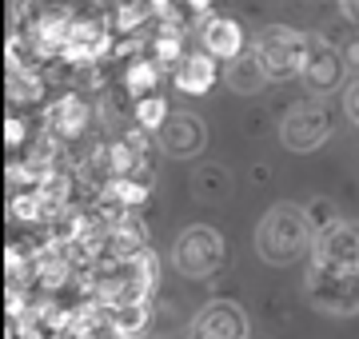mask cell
Listing matches in <instances>:
<instances>
[{"label": "cell", "instance_id": "cell-1", "mask_svg": "<svg viewBox=\"0 0 359 339\" xmlns=\"http://www.w3.org/2000/svg\"><path fill=\"white\" fill-rule=\"evenodd\" d=\"M316 248V223L299 204H276L256 228V251L276 268H292Z\"/></svg>", "mask_w": 359, "mask_h": 339}, {"label": "cell", "instance_id": "cell-2", "mask_svg": "<svg viewBox=\"0 0 359 339\" xmlns=\"http://www.w3.org/2000/svg\"><path fill=\"white\" fill-rule=\"evenodd\" d=\"M92 296L104 303H136L148 300V291L156 284V256L148 248L132 251V256H104L88 268Z\"/></svg>", "mask_w": 359, "mask_h": 339}, {"label": "cell", "instance_id": "cell-3", "mask_svg": "<svg viewBox=\"0 0 359 339\" xmlns=\"http://www.w3.org/2000/svg\"><path fill=\"white\" fill-rule=\"evenodd\" d=\"M304 291H308L311 307L320 315H355L359 312V268L308 263Z\"/></svg>", "mask_w": 359, "mask_h": 339}, {"label": "cell", "instance_id": "cell-4", "mask_svg": "<svg viewBox=\"0 0 359 339\" xmlns=\"http://www.w3.org/2000/svg\"><path fill=\"white\" fill-rule=\"evenodd\" d=\"M252 48L259 53L264 68H268L271 80H292V76H304L308 68V53H311V36L295 32V28H264Z\"/></svg>", "mask_w": 359, "mask_h": 339}, {"label": "cell", "instance_id": "cell-5", "mask_svg": "<svg viewBox=\"0 0 359 339\" xmlns=\"http://www.w3.org/2000/svg\"><path fill=\"white\" fill-rule=\"evenodd\" d=\"M280 136L292 152H316L332 136V116H327V108L320 100H299V104L287 108Z\"/></svg>", "mask_w": 359, "mask_h": 339}, {"label": "cell", "instance_id": "cell-6", "mask_svg": "<svg viewBox=\"0 0 359 339\" xmlns=\"http://www.w3.org/2000/svg\"><path fill=\"white\" fill-rule=\"evenodd\" d=\"M219 263H224V240H219V232L196 223V228H188V232L176 240V268L184 275L208 279Z\"/></svg>", "mask_w": 359, "mask_h": 339}, {"label": "cell", "instance_id": "cell-7", "mask_svg": "<svg viewBox=\"0 0 359 339\" xmlns=\"http://www.w3.org/2000/svg\"><path fill=\"white\" fill-rule=\"evenodd\" d=\"M311 263L327 268H359V223L351 220H332L316 232V248L308 256Z\"/></svg>", "mask_w": 359, "mask_h": 339}, {"label": "cell", "instance_id": "cell-8", "mask_svg": "<svg viewBox=\"0 0 359 339\" xmlns=\"http://www.w3.org/2000/svg\"><path fill=\"white\" fill-rule=\"evenodd\" d=\"M116 44H112V32L100 25V20H76L72 16V28H68V40H65V60L72 64H88V60H100L108 56Z\"/></svg>", "mask_w": 359, "mask_h": 339}, {"label": "cell", "instance_id": "cell-9", "mask_svg": "<svg viewBox=\"0 0 359 339\" xmlns=\"http://www.w3.org/2000/svg\"><path fill=\"white\" fill-rule=\"evenodd\" d=\"M156 136H160L168 156H176V160H188V156H196V152H204V144H208L204 124H200V116H192V112H172Z\"/></svg>", "mask_w": 359, "mask_h": 339}, {"label": "cell", "instance_id": "cell-10", "mask_svg": "<svg viewBox=\"0 0 359 339\" xmlns=\"http://www.w3.org/2000/svg\"><path fill=\"white\" fill-rule=\"evenodd\" d=\"M84 128H88V104L80 100L76 92L60 96V100L48 104V112H44V132L56 136L60 144H72Z\"/></svg>", "mask_w": 359, "mask_h": 339}, {"label": "cell", "instance_id": "cell-11", "mask_svg": "<svg viewBox=\"0 0 359 339\" xmlns=\"http://www.w3.org/2000/svg\"><path fill=\"white\" fill-rule=\"evenodd\" d=\"M192 335H224V339H236V335H248V319H244V312H240V303L216 300V303H208L204 312L192 319Z\"/></svg>", "mask_w": 359, "mask_h": 339}, {"label": "cell", "instance_id": "cell-12", "mask_svg": "<svg viewBox=\"0 0 359 339\" xmlns=\"http://www.w3.org/2000/svg\"><path fill=\"white\" fill-rule=\"evenodd\" d=\"M172 76H176L180 92H188V96H204V92L216 84V56L208 53V48L204 53H184Z\"/></svg>", "mask_w": 359, "mask_h": 339}, {"label": "cell", "instance_id": "cell-13", "mask_svg": "<svg viewBox=\"0 0 359 339\" xmlns=\"http://www.w3.org/2000/svg\"><path fill=\"white\" fill-rule=\"evenodd\" d=\"M308 88L316 92H332L339 84V56L332 53V44L323 36H311V53H308V68H304Z\"/></svg>", "mask_w": 359, "mask_h": 339}, {"label": "cell", "instance_id": "cell-14", "mask_svg": "<svg viewBox=\"0 0 359 339\" xmlns=\"http://www.w3.org/2000/svg\"><path fill=\"white\" fill-rule=\"evenodd\" d=\"M204 48L216 60H231V56L244 53V28L228 20V16H216V20H208L204 28Z\"/></svg>", "mask_w": 359, "mask_h": 339}, {"label": "cell", "instance_id": "cell-15", "mask_svg": "<svg viewBox=\"0 0 359 339\" xmlns=\"http://www.w3.org/2000/svg\"><path fill=\"white\" fill-rule=\"evenodd\" d=\"M268 68H264V60H259V53L252 48V53H240V56H231V68H228V84L231 92H259V88H268Z\"/></svg>", "mask_w": 359, "mask_h": 339}, {"label": "cell", "instance_id": "cell-16", "mask_svg": "<svg viewBox=\"0 0 359 339\" xmlns=\"http://www.w3.org/2000/svg\"><path fill=\"white\" fill-rule=\"evenodd\" d=\"M160 72H164V64H160V60L136 56V60H128V68H124V88L140 100V96H148V92L160 84Z\"/></svg>", "mask_w": 359, "mask_h": 339}, {"label": "cell", "instance_id": "cell-17", "mask_svg": "<svg viewBox=\"0 0 359 339\" xmlns=\"http://www.w3.org/2000/svg\"><path fill=\"white\" fill-rule=\"evenodd\" d=\"M168 116H172V112H168V100H164V96L148 92V96H140V100H136V124H140V128L160 132Z\"/></svg>", "mask_w": 359, "mask_h": 339}, {"label": "cell", "instance_id": "cell-18", "mask_svg": "<svg viewBox=\"0 0 359 339\" xmlns=\"http://www.w3.org/2000/svg\"><path fill=\"white\" fill-rule=\"evenodd\" d=\"M152 53H156V60H160L164 68L180 64V56H184V44H180V28L164 25V32L152 40Z\"/></svg>", "mask_w": 359, "mask_h": 339}, {"label": "cell", "instance_id": "cell-19", "mask_svg": "<svg viewBox=\"0 0 359 339\" xmlns=\"http://www.w3.org/2000/svg\"><path fill=\"white\" fill-rule=\"evenodd\" d=\"M4 144H8V152H25L28 148V132H25V120L20 116H8V124H4Z\"/></svg>", "mask_w": 359, "mask_h": 339}, {"label": "cell", "instance_id": "cell-20", "mask_svg": "<svg viewBox=\"0 0 359 339\" xmlns=\"http://www.w3.org/2000/svg\"><path fill=\"white\" fill-rule=\"evenodd\" d=\"M344 104H347V116L355 120V128H359V80L347 88V96H344Z\"/></svg>", "mask_w": 359, "mask_h": 339}, {"label": "cell", "instance_id": "cell-21", "mask_svg": "<svg viewBox=\"0 0 359 339\" xmlns=\"http://www.w3.org/2000/svg\"><path fill=\"white\" fill-rule=\"evenodd\" d=\"M208 4H212V0H184L188 13H208Z\"/></svg>", "mask_w": 359, "mask_h": 339}, {"label": "cell", "instance_id": "cell-22", "mask_svg": "<svg viewBox=\"0 0 359 339\" xmlns=\"http://www.w3.org/2000/svg\"><path fill=\"white\" fill-rule=\"evenodd\" d=\"M339 4H344L347 16H355V20H359V0H339Z\"/></svg>", "mask_w": 359, "mask_h": 339}]
</instances>
